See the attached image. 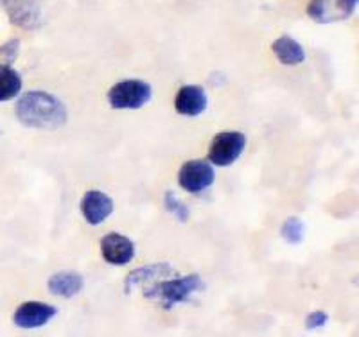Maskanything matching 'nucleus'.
<instances>
[{"label": "nucleus", "instance_id": "1", "mask_svg": "<svg viewBox=\"0 0 359 337\" xmlns=\"http://www.w3.org/2000/svg\"><path fill=\"white\" fill-rule=\"evenodd\" d=\"M15 115L22 126L33 130H57L69 118L67 106L43 90H31L22 95L15 106Z\"/></svg>", "mask_w": 359, "mask_h": 337}, {"label": "nucleus", "instance_id": "2", "mask_svg": "<svg viewBox=\"0 0 359 337\" xmlns=\"http://www.w3.org/2000/svg\"><path fill=\"white\" fill-rule=\"evenodd\" d=\"M205 285L200 275H187V277H178L172 280L153 282V284L144 287V296L146 298H160L165 307V310L172 309L176 303H184L191 298V294L201 291Z\"/></svg>", "mask_w": 359, "mask_h": 337}, {"label": "nucleus", "instance_id": "3", "mask_svg": "<svg viewBox=\"0 0 359 337\" xmlns=\"http://www.w3.org/2000/svg\"><path fill=\"white\" fill-rule=\"evenodd\" d=\"M153 88L142 79H124L108 92V101L114 110H139L151 101Z\"/></svg>", "mask_w": 359, "mask_h": 337}, {"label": "nucleus", "instance_id": "4", "mask_svg": "<svg viewBox=\"0 0 359 337\" xmlns=\"http://www.w3.org/2000/svg\"><path fill=\"white\" fill-rule=\"evenodd\" d=\"M246 147V137L241 131H221L208 147V162L217 167H230L239 160Z\"/></svg>", "mask_w": 359, "mask_h": 337}, {"label": "nucleus", "instance_id": "5", "mask_svg": "<svg viewBox=\"0 0 359 337\" xmlns=\"http://www.w3.org/2000/svg\"><path fill=\"white\" fill-rule=\"evenodd\" d=\"M216 172H214L212 163L207 160H189L178 171L180 187L191 194H200L212 187Z\"/></svg>", "mask_w": 359, "mask_h": 337}, {"label": "nucleus", "instance_id": "6", "mask_svg": "<svg viewBox=\"0 0 359 337\" xmlns=\"http://www.w3.org/2000/svg\"><path fill=\"white\" fill-rule=\"evenodd\" d=\"M359 0H311L307 15L316 24L329 25L343 22L354 15Z\"/></svg>", "mask_w": 359, "mask_h": 337}, {"label": "nucleus", "instance_id": "7", "mask_svg": "<svg viewBox=\"0 0 359 337\" xmlns=\"http://www.w3.org/2000/svg\"><path fill=\"white\" fill-rule=\"evenodd\" d=\"M9 22L17 27L33 31L41 24V9L38 0H0Z\"/></svg>", "mask_w": 359, "mask_h": 337}, {"label": "nucleus", "instance_id": "8", "mask_svg": "<svg viewBox=\"0 0 359 337\" xmlns=\"http://www.w3.org/2000/svg\"><path fill=\"white\" fill-rule=\"evenodd\" d=\"M56 307L43 301H25L15 310L13 321L18 329L33 330L40 329V326L47 325L54 316H56Z\"/></svg>", "mask_w": 359, "mask_h": 337}, {"label": "nucleus", "instance_id": "9", "mask_svg": "<svg viewBox=\"0 0 359 337\" xmlns=\"http://www.w3.org/2000/svg\"><path fill=\"white\" fill-rule=\"evenodd\" d=\"M101 255L111 266H126L135 256V244L123 233H107L101 239Z\"/></svg>", "mask_w": 359, "mask_h": 337}, {"label": "nucleus", "instance_id": "10", "mask_svg": "<svg viewBox=\"0 0 359 337\" xmlns=\"http://www.w3.org/2000/svg\"><path fill=\"white\" fill-rule=\"evenodd\" d=\"M81 214L92 226H99L114 214V199L101 191H88L81 199Z\"/></svg>", "mask_w": 359, "mask_h": 337}, {"label": "nucleus", "instance_id": "11", "mask_svg": "<svg viewBox=\"0 0 359 337\" xmlns=\"http://www.w3.org/2000/svg\"><path fill=\"white\" fill-rule=\"evenodd\" d=\"M208 106L205 90L198 85H185L178 90L175 97V110L185 117H198Z\"/></svg>", "mask_w": 359, "mask_h": 337}, {"label": "nucleus", "instance_id": "12", "mask_svg": "<svg viewBox=\"0 0 359 337\" xmlns=\"http://www.w3.org/2000/svg\"><path fill=\"white\" fill-rule=\"evenodd\" d=\"M168 275H175L171 266L168 264H155V266L137 268L126 277V282H124V293L131 294L133 287H137V285H144V284L149 285L153 284V282L160 280L162 277H168Z\"/></svg>", "mask_w": 359, "mask_h": 337}, {"label": "nucleus", "instance_id": "13", "mask_svg": "<svg viewBox=\"0 0 359 337\" xmlns=\"http://www.w3.org/2000/svg\"><path fill=\"white\" fill-rule=\"evenodd\" d=\"M47 285H49V291L54 296L72 298L81 293L83 287H85V280H83V277L78 275V273L62 271L53 275Z\"/></svg>", "mask_w": 359, "mask_h": 337}, {"label": "nucleus", "instance_id": "14", "mask_svg": "<svg viewBox=\"0 0 359 337\" xmlns=\"http://www.w3.org/2000/svg\"><path fill=\"white\" fill-rule=\"evenodd\" d=\"M271 50H273L275 57L280 61L282 65L294 67L300 65L306 61V50L294 38L291 36H280L271 43Z\"/></svg>", "mask_w": 359, "mask_h": 337}, {"label": "nucleus", "instance_id": "15", "mask_svg": "<svg viewBox=\"0 0 359 337\" xmlns=\"http://www.w3.org/2000/svg\"><path fill=\"white\" fill-rule=\"evenodd\" d=\"M22 92L20 74L11 67H0V102L11 101Z\"/></svg>", "mask_w": 359, "mask_h": 337}, {"label": "nucleus", "instance_id": "16", "mask_svg": "<svg viewBox=\"0 0 359 337\" xmlns=\"http://www.w3.org/2000/svg\"><path fill=\"white\" fill-rule=\"evenodd\" d=\"M282 239L290 244H300L306 237V223L300 217H287L280 228Z\"/></svg>", "mask_w": 359, "mask_h": 337}, {"label": "nucleus", "instance_id": "17", "mask_svg": "<svg viewBox=\"0 0 359 337\" xmlns=\"http://www.w3.org/2000/svg\"><path fill=\"white\" fill-rule=\"evenodd\" d=\"M163 205H165V210L169 214H172L180 223H187L189 217H191V210H189L187 205L182 199H178V195L172 191L165 192V195H163Z\"/></svg>", "mask_w": 359, "mask_h": 337}, {"label": "nucleus", "instance_id": "18", "mask_svg": "<svg viewBox=\"0 0 359 337\" xmlns=\"http://www.w3.org/2000/svg\"><path fill=\"white\" fill-rule=\"evenodd\" d=\"M18 53H20V40L13 38V40L6 41L4 45H0V67H11L17 61Z\"/></svg>", "mask_w": 359, "mask_h": 337}, {"label": "nucleus", "instance_id": "19", "mask_svg": "<svg viewBox=\"0 0 359 337\" xmlns=\"http://www.w3.org/2000/svg\"><path fill=\"white\" fill-rule=\"evenodd\" d=\"M327 321H329V314L325 310H314L307 316L306 319V326L307 329L314 330V329H322V326L327 325Z\"/></svg>", "mask_w": 359, "mask_h": 337}]
</instances>
